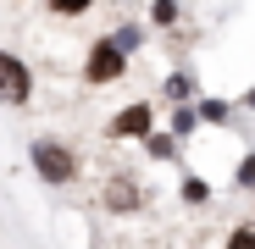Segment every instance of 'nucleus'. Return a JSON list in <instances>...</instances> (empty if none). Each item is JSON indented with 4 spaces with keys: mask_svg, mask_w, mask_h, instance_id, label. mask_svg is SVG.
Wrapping results in <instances>:
<instances>
[{
    "mask_svg": "<svg viewBox=\"0 0 255 249\" xmlns=\"http://www.w3.org/2000/svg\"><path fill=\"white\" fill-rule=\"evenodd\" d=\"M28 172L45 183V188H72L83 177V150L67 139V133H33L28 139Z\"/></svg>",
    "mask_w": 255,
    "mask_h": 249,
    "instance_id": "nucleus-1",
    "label": "nucleus"
},
{
    "mask_svg": "<svg viewBox=\"0 0 255 249\" xmlns=\"http://www.w3.org/2000/svg\"><path fill=\"white\" fill-rule=\"evenodd\" d=\"M100 211L117 216V222H133L150 211V188L139 172H128V166H111V172L100 177Z\"/></svg>",
    "mask_w": 255,
    "mask_h": 249,
    "instance_id": "nucleus-2",
    "label": "nucleus"
},
{
    "mask_svg": "<svg viewBox=\"0 0 255 249\" xmlns=\"http://www.w3.org/2000/svg\"><path fill=\"white\" fill-rule=\"evenodd\" d=\"M128 72H133V56H128L111 33H95V39H89V50H83L78 78L89 83V89H111V83H122Z\"/></svg>",
    "mask_w": 255,
    "mask_h": 249,
    "instance_id": "nucleus-3",
    "label": "nucleus"
},
{
    "mask_svg": "<svg viewBox=\"0 0 255 249\" xmlns=\"http://www.w3.org/2000/svg\"><path fill=\"white\" fill-rule=\"evenodd\" d=\"M161 128V111H155V100H128V105H117L111 116H106V139L111 144H144L150 133Z\"/></svg>",
    "mask_w": 255,
    "mask_h": 249,
    "instance_id": "nucleus-4",
    "label": "nucleus"
},
{
    "mask_svg": "<svg viewBox=\"0 0 255 249\" xmlns=\"http://www.w3.org/2000/svg\"><path fill=\"white\" fill-rule=\"evenodd\" d=\"M33 94H39L33 67H28L17 50L0 45V105H6V111H28V105H33Z\"/></svg>",
    "mask_w": 255,
    "mask_h": 249,
    "instance_id": "nucleus-5",
    "label": "nucleus"
},
{
    "mask_svg": "<svg viewBox=\"0 0 255 249\" xmlns=\"http://www.w3.org/2000/svg\"><path fill=\"white\" fill-rule=\"evenodd\" d=\"M205 94V83L194 78V67H172L161 78V105H194Z\"/></svg>",
    "mask_w": 255,
    "mask_h": 249,
    "instance_id": "nucleus-6",
    "label": "nucleus"
},
{
    "mask_svg": "<svg viewBox=\"0 0 255 249\" xmlns=\"http://www.w3.org/2000/svg\"><path fill=\"white\" fill-rule=\"evenodd\" d=\"M139 150H144V161H155V166H178V172H189V144H178L166 128H155Z\"/></svg>",
    "mask_w": 255,
    "mask_h": 249,
    "instance_id": "nucleus-7",
    "label": "nucleus"
},
{
    "mask_svg": "<svg viewBox=\"0 0 255 249\" xmlns=\"http://www.w3.org/2000/svg\"><path fill=\"white\" fill-rule=\"evenodd\" d=\"M211 199H217V188H211L205 172H194V166H189V172H178V205H183V211H205Z\"/></svg>",
    "mask_w": 255,
    "mask_h": 249,
    "instance_id": "nucleus-8",
    "label": "nucleus"
},
{
    "mask_svg": "<svg viewBox=\"0 0 255 249\" xmlns=\"http://www.w3.org/2000/svg\"><path fill=\"white\" fill-rule=\"evenodd\" d=\"M194 111H200V128H233L239 122V100H228V94H200Z\"/></svg>",
    "mask_w": 255,
    "mask_h": 249,
    "instance_id": "nucleus-9",
    "label": "nucleus"
},
{
    "mask_svg": "<svg viewBox=\"0 0 255 249\" xmlns=\"http://www.w3.org/2000/svg\"><path fill=\"white\" fill-rule=\"evenodd\" d=\"M161 128L172 133L178 144H189V139L200 133V111H194V105H166V122H161Z\"/></svg>",
    "mask_w": 255,
    "mask_h": 249,
    "instance_id": "nucleus-10",
    "label": "nucleus"
},
{
    "mask_svg": "<svg viewBox=\"0 0 255 249\" xmlns=\"http://www.w3.org/2000/svg\"><path fill=\"white\" fill-rule=\"evenodd\" d=\"M111 39H117L128 56H139V50L150 45V28H144V22H117V28H111Z\"/></svg>",
    "mask_w": 255,
    "mask_h": 249,
    "instance_id": "nucleus-11",
    "label": "nucleus"
},
{
    "mask_svg": "<svg viewBox=\"0 0 255 249\" xmlns=\"http://www.w3.org/2000/svg\"><path fill=\"white\" fill-rule=\"evenodd\" d=\"M183 22V6H178V0H150V28H178Z\"/></svg>",
    "mask_w": 255,
    "mask_h": 249,
    "instance_id": "nucleus-12",
    "label": "nucleus"
},
{
    "mask_svg": "<svg viewBox=\"0 0 255 249\" xmlns=\"http://www.w3.org/2000/svg\"><path fill=\"white\" fill-rule=\"evenodd\" d=\"M45 11L61 17V22H78V17H89V11H95V0H45Z\"/></svg>",
    "mask_w": 255,
    "mask_h": 249,
    "instance_id": "nucleus-13",
    "label": "nucleus"
},
{
    "mask_svg": "<svg viewBox=\"0 0 255 249\" xmlns=\"http://www.w3.org/2000/svg\"><path fill=\"white\" fill-rule=\"evenodd\" d=\"M233 188L255 199V150H244V155H239V166H233Z\"/></svg>",
    "mask_w": 255,
    "mask_h": 249,
    "instance_id": "nucleus-14",
    "label": "nucleus"
},
{
    "mask_svg": "<svg viewBox=\"0 0 255 249\" xmlns=\"http://www.w3.org/2000/svg\"><path fill=\"white\" fill-rule=\"evenodd\" d=\"M222 249H255V222H233L222 233Z\"/></svg>",
    "mask_w": 255,
    "mask_h": 249,
    "instance_id": "nucleus-15",
    "label": "nucleus"
},
{
    "mask_svg": "<svg viewBox=\"0 0 255 249\" xmlns=\"http://www.w3.org/2000/svg\"><path fill=\"white\" fill-rule=\"evenodd\" d=\"M239 111H255V89H244V94H239Z\"/></svg>",
    "mask_w": 255,
    "mask_h": 249,
    "instance_id": "nucleus-16",
    "label": "nucleus"
},
{
    "mask_svg": "<svg viewBox=\"0 0 255 249\" xmlns=\"http://www.w3.org/2000/svg\"><path fill=\"white\" fill-rule=\"evenodd\" d=\"M250 222H255V199H250Z\"/></svg>",
    "mask_w": 255,
    "mask_h": 249,
    "instance_id": "nucleus-17",
    "label": "nucleus"
}]
</instances>
